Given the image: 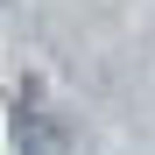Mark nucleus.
Returning <instances> with one entry per match:
<instances>
[{"label":"nucleus","mask_w":155,"mask_h":155,"mask_svg":"<svg viewBox=\"0 0 155 155\" xmlns=\"http://www.w3.org/2000/svg\"><path fill=\"white\" fill-rule=\"evenodd\" d=\"M14 148H21V155H64V148H71L64 120L49 113L42 99H28V92H21V113H14Z\"/></svg>","instance_id":"f257e3e1"}]
</instances>
